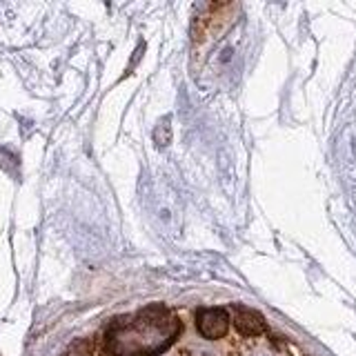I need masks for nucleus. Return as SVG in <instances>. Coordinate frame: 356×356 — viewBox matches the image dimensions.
<instances>
[{"label":"nucleus","instance_id":"3","mask_svg":"<svg viewBox=\"0 0 356 356\" xmlns=\"http://www.w3.org/2000/svg\"><path fill=\"white\" fill-rule=\"evenodd\" d=\"M234 327L243 337H259L265 332V318L256 309L250 307H234Z\"/></svg>","mask_w":356,"mask_h":356},{"label":"nucleus","instance_id":"1","mask_svg":"<svg viewBox=\"0 0 356 356\" xmlns=\"http://www.w3.org/2000/svg\"><path fill=\"white\" fill-rule=\"evenodd\" d=\"M181 332V321L163 305L145 307L116 318L105 332V356H156L165 352Z\"/></svg>","mask_w":356,"mask_h":356},{"label":"nucleus","instance_id":"4","mask_svg":"<svg viewBox=\"0 0 356 356\" xmlns=\"http://www.w3.org/2000/svg\"><path fill=\"white\" fill-rule=\"evenodd\" d=\"M63 356H92V343H89V341H76Z\"/></svg>","mask_w":356,"mask_h":356},{"label":"nucleus","instance_id":"2","mask_svg":"<svg viewBox=\"0 0 356 356\" xmlns=\"http://www.w3.org/2000/svg\"><path fill=\"white\" fill-rule=\"evenodd\" d=\"M196 327L207 341H218L229 330V314L222 307H203L196 314Z\"/></svg>","mask_w":356,"mask_h":356}]
</instances>
